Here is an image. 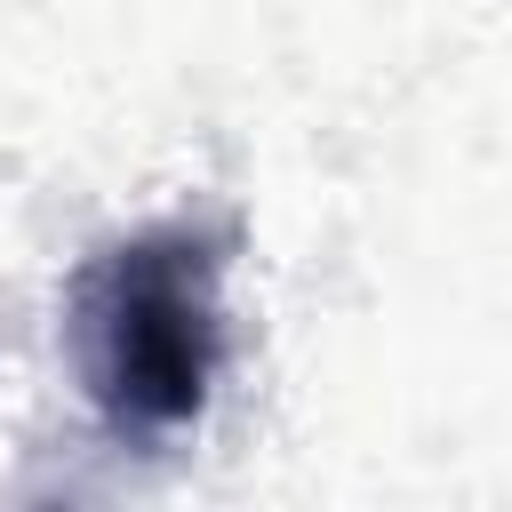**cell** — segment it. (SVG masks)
I'll return each mask as SVG.
<instances>
[{"label": "cell", "mask_w": 512, "mask_h": 512, "mask_svg": "<svg viewBox=\"0 0 512 512\" xmlns=\"http://www.w3.org/2000/svg\"><path fill=\"white\" fill-rule=\"evenodd\" d=\"M80 368L120 432H176L216 376V256L136 240L80 280Z\"/></svg>", "instance_id": "cell-1"}]
</instances>
